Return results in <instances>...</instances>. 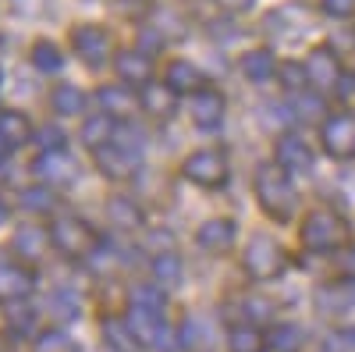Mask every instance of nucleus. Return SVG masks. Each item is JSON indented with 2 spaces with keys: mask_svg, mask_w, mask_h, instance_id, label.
Returning a JSON list of instances; mask_svg holds the SVG:
<instances>
[{
  "mask_svg": "<svg viewBox=\"0 0 355 352\" xmlns=\"http://www.w3.org/2000/svg\"><path fill=\"white\" fill-rule=\"evenodd\" d=\"M256 199H259L263 214H270L274 221H291L295 207H299L295 185L281 164H263L256 171Z\"/></svg>",
  "mask_w": 355,
  "mask_h": 352,
  "instance_id": "f257e3e1",
  "label": "nucleus"
},
{
  "mask_svg": "<svg viewBox=\"0 0 355 352\" xmlns=\"http://www.w3.org/2000/svg\"><path fill=\"white\" fill-rule=\"evenodd\" d=\"M50 246H57L71 260H85L96 253V235L85 221L64 214V217H53V224H50Z\"/></svg>",
  "mask_w": 355,
  "mask_h": 352,
  "instance_id": "f03ea898",
  "label": "nucleus"
},
{
  "mask_svg": "<svg viewBox=\"0 0 355 352\" xmlns=\"http://www.w3.org/2000/svg\"><path fill=\"white\" fill-rule=\"evenodd\" d=\"M284 253L274 239H266V235H256L245 249V271L256 278V281H274L281 271H284Z\"/></svg>",
  "mask_w": 355,
  "mask_h": 352,
  "instance_id": "7ed1b4c3",
  "label": "nucleus"
},
{
  "mask_svg": "<svg viewBox=\"0 0 355 352\" xmlns=\"http://www.w3.org/2000/svg\"><path fill=\"white\" fill-rule=\"evenodd\" d=\"M182 174L189 182L202 185V189H220L227 182V160L217 150H196L192 157H185Z\"/></svg>",
  "mask_w": 355,
  "mask_h": 352,
  "instance_id": "20e7f679",
  "label": "nucleus"
},
{
  "mask_svg": "<svg viewBox=\"0 0 355 352\" xmlns=\"http://www.w3.org/2000/svg\"><path fill=\"white\" fill-rule=\"evenodd\" d=\"M302 242L316 253H327V249H338L345 242V221L334 217V214H309L306 224H302Z\"/></svg>",
  "mask_w": 355,
  "mask_h": 352,
  "instance_id": "39448f33",
  "label": "nucleus"
},
{
  "mask_svg": "<svg viewBox=\"0 0 355 352\" xmlns=\"http://www.w3.org/2000/svg\"><path fill=\"white\" fill-rule=\"evenodd\" d=\"M323 150L338 160L355 157V114H334L323 121Z\"/></svg>",
  "mask_w": 355,
  "mask_h": 352,
  "instance_id": "423d86ee",
  "label": "nucleus"
},
{
  "mask_svg": "<svg viewBox=\"0 0 355 352\" xmlns=\"http://www.w3.org/2000/svg\"><path fill=\"white\" fill-rule=\"evenodd\" d=\"M75 50H78V57L85 65H93V68H100L107 57H110V33L103 25H78L75 28Z\"/></svg>",
  "mask_w": 355,
  "mask_h": 352,
  "instance_id": "0eeeda50",
  "label": "nucleus"
},
{
  "mask_svg": "<svg viewBox=\"0 0 355 352\" xmlns=\"http://www.w3.org/2000/svg\"><path fill=\"white\" fill-rule=\"evenodd\" d=\"M306 75H309L313 85H320V90H338V82H341V57L331 47H316L309 53V61H306Z\"/></svg>",
  "mask_w": 355,
  "mask_h": 352,
  "instance_id": "6e6552de",
  "label": "nucleus"
},
{
  "mask_svg": "<svg viewBox=\"0 0 355 352\" xmlns=\"http://www.w3.org/2000/svg\"><path fill=\"white\" fill-rule=\"evenodd\" d=\"M36 174L46 182V185H75L78 178V160L68 157L64 150H53V153H43L36 160Z\"/></svg>",
  "mask_w": 355,
  "mask_h": 352,
  "instance_id": "1a4fd4ad",
  "label": "nucleus"
},
{
  "mask_svg": "<svg viewBox=\"0 0 355 352\" xmlns=\"http://www.w3.org/2000/svg\"><path fill=\"white\" fill-rule=\"evenodd\" d=\"M139 164H142V157L121 150L117 142H110V146H103V150H96V167L107 174V178H114V182L132 178V174L139 171Z\"/></svg>",
  "mask_w": 355,
  "mask_h": 352,
  "instance_id": "9d476101",
  "label": "nucleus"
},
{
  "mask_svg": "<svg viewBox=\"0 0 355 352\" xmlns=\"http://www.w3.org/2000/svg\"><path fill=\"white\" fill-rule=\"evenodd\" d=\"M36 285V274L25 263H0V299L4 303H21Z\"/></svg>",
  "mask_w": 355,
  "mask_h": 352,
  "instance_id": "9b49d317",
  "label": "nucleus"
},
{
  "mask_svg": "<svg viewBox=\"0 0 355 352\" xmlns=\"http://www.w3.org/2000/svg\"><path fill=\"white\" fill-rule=\"evenodd\" d=\"M196 242H199V249H206V253H224V249H231V242H234V224H231L227 217L206 221V224H199V231H196Z\"/></svg>",
  "mask_w": 355,
  "mask_h": 352,
  "instance_id": "f8f14e48",
  "label": "nucleus"
},
{
  "mask_svg": "<svg viewBox=\"0 0 355 352\" xmlns=\"http://www.w3.org/2000/svg\"><path fill=\"white\" fill-rule=\"evenodd\" d=\"M46 239H50V231H43V228H36V224L15 231V253L21 256L25 267H33V263H40V260L46 256Z\"/></svg>",
  "mask_w": 355,
  "mask_h": 352,
  "instance_id": "ddd939ff",
  "label": "nucleus"
},
{
  "mask_svg": "<svg viewBox=\"0 0 355 352\" xmlns=\"http://www.w3.org/2000/svg\"><path fill=\"white\" fill-rule=\"evenodd\" d=\"M277 164L284 171H309L313 167V150L299 135H281L277 139Z\"/></svg>",
  "mask_w": 355,
  "mask_h": 352,
  "instance_id": "4468645a",
  "label": "nucleus"
},
{
  "mask_svg": "<svg viewBox=\"0 0 355 352\" xmlns=\"http://www.w3.org/2000/svg\"><path fill=\"white\" fill-rule=\"evenodd\" d=\"M114 72L125 85H150V61L139 50H121L114 57Z\"/></svg>",
  "mask_w": 355,
  "mask_h": 352,
  "instance_id": "2eb2a0df",
  "label": "nucleus"
},
{
  "mask_svg": "<svg viewBox=\"0 0 355 352\" xmlns=\"http://www.w3.org/2000/svg\"><path fill=\"white\" fill-rule=\"evenodd\" d=\"M192 117L199 128H217L224 121V97L217 90H199L192 100Z\"/></svg>",
  "mask_w": 355,
  "mask_h": 352,
  "instance_id": "dca6fc26",
  "label": "nucleus"
},
{
  "mask_svg": "<svg viewBox=\"0 0 355 352\" xmlns=\"http://www.w3.org/2000/svg\"><path fill=\"white\" fill-rule=\"evenodd\" d=\"M96 103L103 107L107 117H132L139 110L135 93H128L125 85H103V90L96 93Z\"/></svg>",
  "mask_w": 355,
  "mask_h": 352,
  "instance_id": "f3484780",
  "label": "nucleus"
},
{
  "mask_svg": "<svg viewBox=\"0 0 355 352\" xmlns=\"http://www.w3.org/2000/svg\"><path fill=\"white\" fill-rule=\"evenodd\" d=\"M125 324L132 328V335H135V342H139V345H157V335H160V328H164V320H160L157 313H150V310L128 306Z\"/></svg>",
  "mask_w": 355,
  "mask_h": 352,
  "instance_id": "a211bd4d",
  "label": "nucleus"
},
{
  "mask_svg": "<svg viewBox=\"0 0 355 352\" xmlns=\"http://www.w3.org/2000/svg\"><path fill=\"white\" fill-rule=\"evenodd\" d=\"M117 135L114 128V117L107 114H93V117H85V125H82V142L89 146V150H103V146H110Z\"/></svg>",
  "mask_w": 355,
  "mask_h": 352,
  "instance_id": "6ab92c4d",
  "label": "nucleus"
},
{
  "mask_svg": "<svg viewBox=\"0 0 355 352\" xmlns=\"http://www.w3.org/2000/svg\"><path fill=\"white\" fill-rule=\"evenodd\" d=\"M139 103L157 117H167V114H174V90L167 82H150V85H142Z\"/></svg>",
  "mask_w": 355,
  "mask_h": 352,
  "instance_id": "aec40b11",
  "label": "nucleus"
},
{
  "mask_svg": "<svg viewBox=\"0 0 355 352\" xmlns=\"http://www.w3.org/2000/svg\"><path fill=\"white\" fill-rule=\"evenodd\" d=\"M239 68L245 72V78L249 82H266L274 72H277V61H274V53L270 50H249V53H242V61H239Z\"/></svg>",
  "mask_w": 355,
  "mask_h": 352,
  "instance_id": "412c9836",
  "label": "nucleus"
},
{
  "mask_svg": "<svg viewBox=\"0 0 355 352\" xmlns=\"http://www.w3.org/2000/svg\"><path fill=\"white\" fill-rule=\"evenodd\" d=\"M174 93H199V85H202V75H199V68L196 65H189V61H171V68H167V78H164Z\"/></svg>",
  "mask_w": 355,
  "mask_h": 352,
  "instance_id": "4be33fe9",
  "label": "nucleus"
},
{
  "mask_svg": "<svg viewBox=\"0 0 355 352\" xmlns=\"http://www.w3.org/2000/svg\"><path fill=\"white\" fill-rule=\"evenodd\" d=\"M28 117L21 110H0V139H4L11 150H18V146L28 142Z\"/></svg>",
  "mask_w": 355,
  "mask_h": 352,
  "instance_id": "5701e85b",
  "label": "nucleus"
},
{
  "mask_svg": "<svg viewBox=\"0 0 355 352\" xmlns=\"http://www.w3.org/2000/svg\"><path fill=\"white\" fill-rule=\"evenodd\" d=\"M227 349L231 352H266V335L256 324H234L227 331Z\"/></svg>",
  "mask_w": 355,
  "mask_h": 352,
  "instance_id": "b1692460",
  "label": "nucleus"
},
{
  "mask_svg": "<svg viewBox=\"0 0 355 352\" xmlns=\"http://www.w3.org/2000/svg\"><path fill=\"white\" fill-rule=\"evenodd\" d=\"M46 313L53 317V324L61 328V324H68V320H75L78 313H82V303H78V296L75 292H53V296L46 299Z\"/></svg>",
  "mask_w": 355,
  "mask_h": 352,
  "instance_id": "393cba45",
  "label": "nucleus"
},
{
  "mask_svg": "<svg viewBox=\"0 0 355 352\" xmlns=\"http://www.w3.org/2000/svg\"><path fill=\"white\" fill-rule=\"evenodd\" d=\"M28 61H33V68L43 72V75H57V72H61V65H64V57H61V50H57V43L40 40L33 47V53H28Z\"/></svg>",
  "mask_w": 355,
  "mask_h": 352,
  "instance_id": "a878e982",
  "label": "nucleus"
},
{
  "mask_svg": "<svg viewBox=\"0 0 355 352\" xmlns=\"http://www.w3.org/2000/svg\"><path fill=\"white\" fill-rule=\"evenodd\" d=\"M107 210H110V221H114L117 228H125V231H135V228L142 224V210L135 207L132 199H125V196H114V199L107 203Z\"/></svg>",
  "mask_w": 355,
  "mask_h": 352,
  "instance_id": "bb28decb",
  "label": "nucleus"
},
{
  "mask_svg": "<svg viewBox=\"0 0 355 352\" xmlns=\"http://www.w3.org/2000/svg\"><path fill=\"white\" fill-rule=\"evenodd\" d=\"M50 103H53V110L57 114H82V107H85V97H82V90L78 85H71V82H61L57 90L50 93Z\"/></svg>",
  "mask_w": 355,
  "mask_h": 352,
  "instance_id": "cd10ccee",
  "label": "nucleus"
},
{
  "mask_svg": "<svg viewBox=\"0 0 355 352\" xmlns=\"http://www.w3.org/2000/svg\"><path fill=\"white\" fill-rule=\"evenodd\" d=\"M266 349L270 352H299L302 349V331L295 324H277L266 335Z\"/></svg>",
  "mask_w": 355,
  "mask_h": 352,
  "instance_id": "c85d7f7f",
  "label": "nucleus"
},
{
  "mask_svg": "<svg viewBox=\"0 0 355 352\" xmlns=\"http://www.w3.org/2000/svg\"><path fill=\"white\" fill-rule=\"evenodd\" d=\"M103 338H107V345H110L114 352H139V349H142V345L135 342V335H132V328L125 324V320H107Z\"/></svg>",
  "mask_w": 355,
  "mask_h": 352,
  "instance_id": "c756f323",
  "label": "nucleus"
},
{
  "mask_svg": "<svg viewBox=\"0 0 355 352\" xmlns=\"http://www.w3.org/2000/svg\"><path fill=\"white\" fill-rule=\"evenodd\" d=\"M36 352H78V342L68 331H61V328H46L36 338Z\"/></svg>",
  "mask_w": 355,
  "mask_h": 352,
  "instance_id": "7c9ffc66",
  "label": "nucleus"
},
{
  "mask_svg": "<svg viewBox=\"0 0 355 352\" xmlns=\"http://www.w3.org/2000/svg\"><path fill=\"white\" fill-rule=\"evenodd\" d=\"M4 317H8L11 335H28V331H33V320H36V313H33V306H28V299H21V303H8Z\"/></svg>",
  "mask_w": 355,
  "mask_h": 352,
  "instance_id": "2f4dec72",
  "label": "nucleus"
},
{
  "mask_svg": "<svg viewBox=\"0 0 355 352\" xmlns=\"http://www.w3.org/2000/svg\"><path fill=\"white\" fill-rule=\"evenodd\" d=\"M18 203L28 214H46V210H53V192H50V185H33L18 196Z\"/></svg>",
  "mask_w": 355,
  "mask_h": 352,
  "instance_id": "473e14b6",
  "label": "nucleus"
},
{
  "mask_svg": "<svg viewBox=\"0 0 355 352\" xmlns=\"http://www.w3.org/2000/svg\"><path fill=\"white\" fill-rule=\"evenodd\" d=\"M153 274H157L160 285H178L182 281V260H178L174 253H160L153 260Z\"/></svg>",
  "mask_w": 355,
  "mask_h": 352,
  "instance_id": "72a5a7b5",
  "label": "nucleus"
},
{
  "mask_svg": "<svg viewBox=\"0 0 355 352\" xmlns=\"http://www.w3.org/2000/svg\"><path fill=\"white\" fill-rule=\"evenodd\" d=\"M132 306L164 317V292H157V288H150V285H135V288H132Z\"/></svg>",
  "mask_w": 355,
  "mask_h": 352,
  "instance_id": "f704fd0d",
  "label": "nucleus"
},
{
  "mask_svg": "<svg viewBox=\"0 0 355 352\" xmlns=\"http://www.w3.org/2000/svg\"><path fill=\"white\" fill-rule=\"evenodd\" d=\"M242 310H245V317H249V324H266V320H270L274 317V306L270 303H266L263 296H249L245 303H242Z\"/></svg>",
  "mask_w": 355,
  "mask_h": 352,
  "instance_id": "c9c22d12",
  "label": "nucleus"
},
{
  "mask_svg": "<svg viewBox=\"0 0 355 352\" xmlns=\"http://www.w3.org/2000/svg\"><path fill=\"white\" fill-rule=\"evenodd\" d=\"M36 142L43 146V153L61 150V146H64V128H57V125H43V128H36Z\"/></svg>",
  "mask_w": 355,
  "mask_h": 352,
  "instance_id": "e433bc0d",
  "label": "nucleus"
},
{
  "mask_svg": "<svg viewBox=\"0 0 355 352\" xmlns=\"http://www.w3.org/2000/svg\"><path fill=\"white\" fill-rule=\"evenodd\" d=\"M277 75H281V82L288 85V90H302V85L309 82V75H306V68H302V65H295V61H288V65H281V68H277Z\"/></svg>",
  "mask_w": 355,
  "mask_h": 352,
  "instance_id": "4c0bfd02",
  "label": "nucleus"
},
{
  "mask_svg": "<svg viewBox=\"0 0 355 352\" xmlns=\"http://www.w3.org/2000/svg\"><path fill=\"white\" fill-rule=\"evenodd\" d=\"M114 142L121 146V150H128V153H135V157H142V146H146V139H142V132H132L128 125L125 128H117V135H114Z\"/></svg>",
  "mask_w": 355,
  "mask_h": 352,
  "instance_id": "58836bf2",
  "label": "nucleus"
},
{
  "mask_svg": "<svg viewBox=\"0 0 355 352\" xmlns=\"http://www.w3.org/2000/svg\"><path fill=\"white\" fill-rule=\"evenodd\" d=\"M202 324H196V320H185V324H182V335H178V338H182V345L185 349H196L199 342H202V331H199Z\"/></svg>",
  "mask_w": 355,
  "mask_h": 352,
  "instance_id": "ea45409f",
  "label": "nucleus"
},
{
  "mask_svg": "<svg viewBox=\"0 0 355 352\" xmlns=\"http://www.w3.org/2000/svg\"><path fill=\"white\" fill-rule=\"evenodd\" d=\"M320 8L327 15H334V18H345V15L355 11V0H320Z\"/></svg>",
  "mask_w": 355,
  "mask_h": 352,
  "instance_id": "a19ab883",
  "label": "nucleus"
},
{
  "mask_svg": "<svg viewBox=\"0 0 355 352\" xmlns=\"http://www.w3.org/2000/svg\"><path fill=\"white\" fill-rule=\"evenodd\" d=\"M295 107H299V114L302 117H323V100H299V103H295ZM323 121H327V117H323Z\"/></svg>",
  "mask_w": 355,
  "mask_h": 352,
  "instance_id": "79ce46f5",
  "label": "nucleus"
},
{
  "mask_svg": "<svg viewBox=\"0 0 355 352\" xmlns=\"http://www.w3.org/2000/svg\"><path fill=\"white\" fill-rule=\"evenodd\" d=\"M338 263H341V271H345V274L355 281V246H348V249L338 256Z\"/></svg>",
  "mask_w": 355,
  "mask_h": 352,
  "instance_id": "37998d69",
  "label": "nucleus"
},
{
  "mask_svg": "<svg viewBox=\"0 0 355 352\" xmlns=\"http://www.w3.org/2000/svg\"><path fill=\"white\" fill-rule=\"evenodd\" d=\"M217 4H220L224 11H234V15H242V11H249V8H252V0H217Z\"/></svg>",
  "mask_w": 355,
  "mask_h": 352,
  "instance_id": "c03bdc74",
  "label": "nucleus"
},
{
  "mask_svg": "<svg viewBox=\"0 0 355 352\" xmlns=\"http://www.w3.org/2000/svg\"><path fill=\"white\" fill-rule=\"evenodd\" d=\"M0 221H8V203H4V196H0Z\"/></svg>",
  "mask_w": 355,
  "mask_h": 352,
  "instance_id": "a18cd8bd",
  "label": "nucleus"
},
{
  "mask_svg": "<svg viewBox=\"0 0 355 352\" xmlns=\"http://www.w3.org/2000/svg\"><path fill=\"white\" fill-rule=\"evenodd\" d=\"M8 150H11V146H8L4 139H0V160H4V153H8Z\"/></svg>",
  "mask_w": 355,
  "mask_h": 352,
  "instance_id": "49530a36",
  "label": "nucleus"
}]
</instances>
